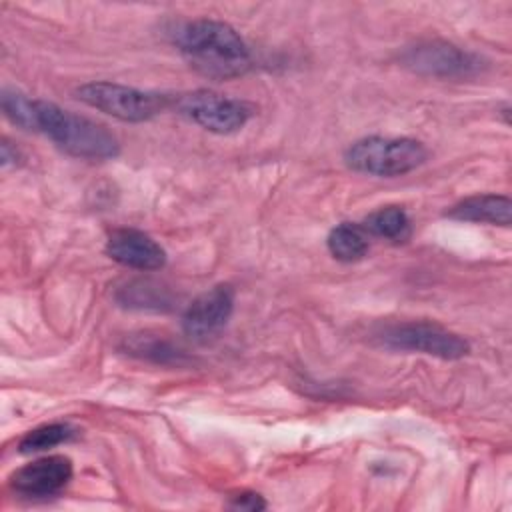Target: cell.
Listing matches in <instances>:
<instances>
[{"instance_id":"obj_1","label":"cell","mask_w":512,"mask_h":512,"mask_svg":"<svg viewBox=\"0 0 512 512\" xmlns=\"http://www.w3.org/2000/svg\"><path fill=\"white\" fill-rule=\"evenodd\" d=\"M174 44L186 62L208 78H236L252 66L244 38L222 20L196 18L184 22L174 34Z\"/></svg>"},{"instance_id":"obj_2","label":"cell","mask_w":512,"mask_h":512,"mask_svg":"<svg viewBox=\"0 0 512 512\" xmlns=\"http://www.w3.org/2000/svg\"><path fill=\"white\" fill-rule=\"evenodd\" d=\"M34 130L46 134L60 150L80 160H110L120 152L118 138L104 124L48 100H34Z\"/></svg>"},{"instance_id":"obj_3","label":"cell","mask_w":512,"mask_h":512,"mask_svg":"<svg viewBox=\"0 0 512 512\" xmlns=\"http://www.w3.org/2000/svg\"><path fill=\"white\" fill-rule=\"evenodd\" d=\"M428 158V150L414 138L366 136L350 144L344 152L348 168L354 172L394 178L416 170Z\"/></svg>"},{"instance_id":"obj_4","label":"cell","mask_w":512,"mask_h":512,"mask_svg":"<svg viewBox=\"0 0 512 512\" xmlns=\"http://www.w3.org/2000/svg\"><path fill=\"white\" fill-rule=\"evenodd\" d=\"M76 98L90 108H96L122 122H146L168 106V98L164 94L146 92L106 80L78 86Z\"/></svg>"},{"instance_id":"obj_5","label":"cell","mask_w":512,"mask_h":512,"mask_svg":"<svg viewBox=\"0 0 512 512\" xmlns=\"http://www.w3.org/2000/svg\"><path fill=\"white\" fill-rule=\"evenodd\" d=\"M404 68L432 78H472L484 68V60L446 40H424L402 50Z\"/></svg>"},{"instance_id":"obj_6","label":"cell","mask_w":512,"mask_h":512,"mask_svg":"<svg viewBox=\"0 0 512 512\" xmlns=\"http://www.w3.org/2000/svg\"><path fill=\"white\" fill-rule=\"evenodd\" d=\"M382 346L392 350L420 352L442 360H458L468 354V342L438 324L430 322H404L384 328L378 334Z\"/></svg>"},{"instance_id":"obj_7","label":"cell","mask_w":512,"mask_h":512,"mask_svg":"<svg viewBox=\"0 0 512 512\" xmlns=\"http://www.w3.org/2000/svg\"><path fill=\"white\" fill-rule=\"evenodd\" d=\"M176 108L182 116L214 134H234L252 116V108L246 102L210 90L180 94Z\"/></svg>"},{"instance_id":"obj_8","label":"cell","mask_w":512,"mask_h":512,"mask_svg":"<svg viewBox=\"0 0 512 512\" xmlns=\"http://www.w3.org/2000/svg\"><path fill=\"white\" fill-rule=\"evenodd\" d=\"M234 310V290L228 284L212 286L192 300L182 316V330L194 340H208L218 334Z\"/></svg>"},{"instance_id":"obj_9","label":"cell","mask_w":512,"mask_h":512,"mask_svg":"<svg viewBox=\"0 0 512 512\" xmlns=\"http://www.w3.org/2000/svg\"><path fill=\"white\" fill-rule=\"evenodd\" d=\"M72 480V462L66 456H44L24 464L10 476V486L28 498H48Z\"/></svg>"},{"instance_id":"obj_10","label":"cell","mask_w":512,"mask_h":512,"mask_svg":"<svg viewBox=\"0 0 512 512\" xmlns=\"http://www.w3.org/2000/svg\"><path fill=\"white\" fill-rule=\"evenodd\" d=\"M106 254L134 270H158L166 264L164 248L146 232L134 228H118L106 240Z\"/></svg>"},{"instance_id":"obj_11","label":"cell","mask_w":512,"mask_h":512,"mask_svg":"<svg viewBox=\"0 0 512 512\" xmlns=\"http://www.w3.org/2000/svg\"><path fill=\"white\" fill-rule=\"evenodd\" d=\"M446 216L460 222L510 226L512 202L504 194H476L460 200L446 210Z\"/></svg>"},{"instance_id":"obj_12","label":"cell","mask_w":512,"mask_h":512,"mask_svg":"<svg viewBox=\"0 0 512 512\" xmlns=\"http://www.w3.org/2000/svg\"><path fill=\"white\" fill-rule=\"evenodd\" d=\"M116 302L132 310L166 312L174 306V294L168 286L152 278H136L126 282L116 292Z\"/></svg>"},{"instance_id":"obj_13","label":"cell","mask_w":512,"mask_h":512,"mask_svg":"<svg viewBox=\"0 0 512 512\" xmlns=\"http://www.w3.org/2000/svg\"><path fill=\"white\" fill-rule=\"evenodd\" d=\"M124 350L132 356L152 360L156 364H180L184 362L182 350H178L170 340L152 334H132L124 342Z\"/></svg>"},{"instance_id":"obj_14","label":"cell","mask_w":512,"mask_h":512,"mask_svg":"<svg viewBox=\"0 0 512 512\" xmlns=\"http://www.w3.org/2000/svg\"><path fill=\"white\" fill-rule=\"evenodd\" d=\"M326 246L330 254L340 262H356L366 256L368 242L360 226L350 222H342L334 226L326 238Z\"/></svg>"},{"instance_id":"obj_15","label":"cell","mask_w":512,"mask_h":512,"mask_svg":"<svg viewBox=\"0 0 512 512\" xmlns=\"http://www.w3.org/2000/svg\"><path fill=\"white\" fill-rule=\"evenodd\" d=\"M360 228L378 238L402 240L410 232V218L400 206H384L368 214Z\"/></svg>"},{"instance_id":"obj_16","label":"cell","mask_w":512,"mask_h":512,"mask_svg":"<svg viewBox=\"0 0 512 512\" xmlns=\"http://www.w3.org/2000/svg\"><path fill=\"white\" fill-rule=\"evenodd\" d=\"M74 430L68 424H44L34 430H30L18 444V450L22 454H34L44 452L48 448H54L58 444H64L74 438Z\"/></svg>"},{"instance_id":"obj_17","label":"cell","mask_w":512,"mask_h":512,"mask_svg":"<svg viewBox=\"0 0 512 512\" xmlns=\"http://www.w3.org/2000/svg\"><path fill=\"white\" fill-rule=\"evenodd\" d=\"M0 102H2L4 114L16 126L24 130H34V98H28L16 88H4Z\"/></svg>"},{"instance_id":"obj_18","label":"cell","mask_w":512,"mask_h":512,"mask_svg":"<svg viewBox=\"0 0 512 512\" xmlns=\"http://www.w3.org/2000/svg\"><path fill=\"white\" fill-rule=\"evenodd\" d=\"M230 506L236 508V510H250V512H256V510L266 508V502H264L262 496L256 494V492H240V494L232 496Z\"/></svg>"},{"instance_id":"obj_19","label":"cell","mask_w":512,"mask_h":512,"mask_svg":"<svg viewBox=\"0 0 512 512\" xmlns=\"http://www.w3.org/2000/svg\"><path fill=\"white\" fill-rule=\"evenodd\" d=\"M2 166H16L22 160V154L16 146H12L8 140H2Z\"/></svg>"}]
</instances>
